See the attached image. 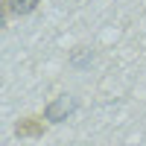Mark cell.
<instances>
[{
  "instance_id": "6da1fadb",
  "label": "cell",
  "mask_w": 146,
  "mask_h": 146,
  "mask_svg": "<svg viewBox=\"0 0 146 146\" xmlns=\"http://www.w3.org/2000/svg\"><path fill=\"white\" fill-rule=\"evenodd\" d=\"M73 111H76V100L70 94H58L53 102L44 105V120L47 123H64Z\"/></svg>"
},
{
  "instance_id": "7a4b0ae2",
  "label": "cell",
  "mask_w": 146,
  "mask_h": 146,
  "mask_svg": "<svg viewBox=\"0 0 146 146\" xmlns=\"http://www.w3.org/2000/svg\"><path fill=\"white\" fill-rule=\"evenodd\" d=\"M44 129H47L44 117H23V120L15 123V135L18 137H41Z\"/></svg>"
},
{
  "instance_id": "3957f363",
  "label": "cell",
  "mask_w": 146,
  "mask_h": 146,
  "mask_svg": "<svg viewBox=\"0 0 146 146\" xmlns=\"http://www.w3.org/2000/svg\"><path fill=\"white\" fill-rule=\"evenodd\" d=\"M41 0H3V9H6V15H32L35 9H38Z\"/></svg>"
},
{
  "instance_id": "277c9868",
  "label": "cell",
  "mask_w": 146,
  "mask_h": 146,
  "mask_svg": "<svg viewBox=\"0 0 146 146\" xmlns=\"http://www.w3.org/2000/svg\"><path fill=\"white\" fill-rule=\"evenodd\" d=\"M94 62V53L88 50V47H76V50H73V56H70V64L76 67V70H82V67H88Z\"/></svg>"
}]
</instances>
